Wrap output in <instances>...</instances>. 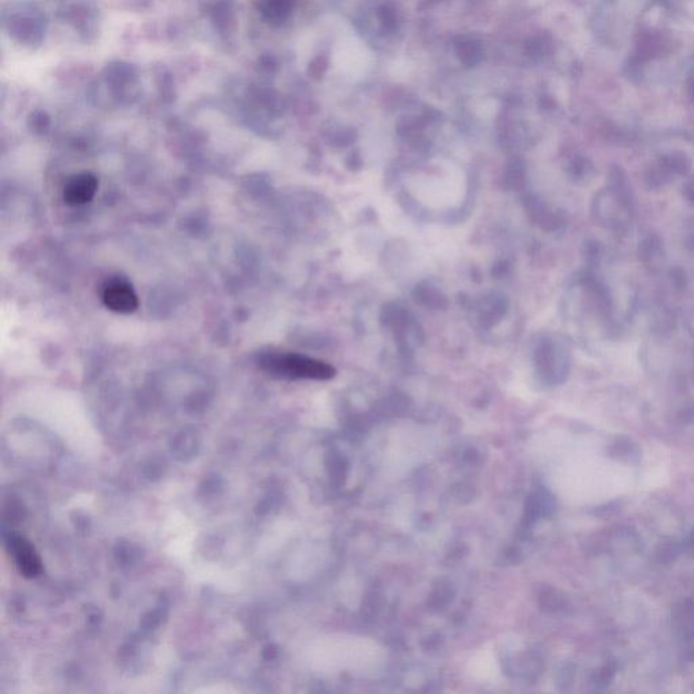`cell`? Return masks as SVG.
<instances>
[{
    "mask_svg": "<svg viewBox=\"0 0 694 694\" xmlns=\"http://www.w3.org/2000/svg\"><path fill=\"white\" fill-rule=\"evenodd\" d=\"M262 367L273 374L290 379H328L332 369L319 361L297 354H271L262 360Z\"/></svg>",
    "mask_w": 694,
    "mask_h": 694,
    "instance_id": "1",
    "label": "cell"
},
{
    "mask_svg": "<svg viewBox=\"0 0 694 694\" xmlns=\"http://www.w3.org/2000/svg\"><path fill=\"white\" fill-rule=\"evenodd\" d=\"M102 301L106 308L118 313H131L138 307V297L129 282L121 278L110 280L102 289Z\"/></svg>",
    "mask_w": 694,
    "mask_h": 694,
    "instance_id": "2",
    "label": "cell"
},
{
    "mask_svg": "<svg viewBox=\"0 0 694 694\" xmlns=\"http://www.w3.org/2000/svg\"><path fill=\"white\" fill-rule=\"evenodd\" d=\"M8 549L25 578H37L42 572V561L33 544L20 535L10 537Z\"/></svg>",
    "mask_w": 694,
    "mask_h": 694,
    "instance_id": "3",
    "label": "cell"
},
{
    "mask_svg": "<svg viewBox=\"0 0 694 694\" xmlns=\"http://www.w3.org/2000/svg\"><path fill=\"white\" fill-rule=\"evenodd\" d=\"M98 190V179L90 173L77 174L64 188V199L70 205H83L90 202Z\"/></svg>",
    "mask_w": 694,
    "mask_h": 694,
    "instance_id": "4",
    "label": "cell"
},
{
    "mask_svg": "<svg viewBox=\"0 0 694 694\" xmlns=\"http://www.w3.org/2000/svg\"><path fill=\"white\" fill-rule=\"evenodd\" d=\"M672 624L676 634L694 640V599H681L672 609Z\"/></svg>",
    "mask_w": 694,
    "mask_h": 694,
    "instance_id": "5",
    "label": "cell"
},
{
    "mask_svg": "<svg viewBox=\"0 0 694 694\" xmlns=\"http://www.w3.org/2000/svg\"><path fill=\"white\" fill-rule=\"evenodd\" d=\"M296 0H259V10L270 23H282L294 8Z\"/></svg>",
    "mask_w": 694,
    "mask_h": 694,
    "instance_id": "6",
    "label": "cell"
},
{
    "mask_svg": "<svg viewBox=\"0 0 694 694\" xmlns=\"http://www.w3.org/2000/svg\"><path fill=\"white\" fill-rule=\"evenodd\" d=\"M682 551H683V544L669 539L657 544L654 551V559L659 564H672L678 559Z\"/></svg>",
    "mask_w": 694,
    "mask_h": 694,
    "instance_id": "7",
    "label": "cell"
},
{
    "mask_svg": "<svg viewBox=\"0 0 694 694\" xmlns=\"http://www.w3.org/2000/svg\"><path fill=\"white\" fill-rule=\"evenodd\" d=\"M615 674H616L615 666L606 664V666H602L601 669H598L597 672L593 675V681L591 682L596 686V689H599V690L602 689L603 690V689H606L612 683V681L615 678Z\"/></svg>",
    "mask_w": 694,
    "mask_h": 694,
    "instance_id": "8",
    "label": "cell"
},
{
    "mask_svg": "<svg viewBox=\"0 0 694 694\" xmlns=\"http://www.w3.org/2000/svg\"><path fill=\"white\" fill-rule=\"evenodd\" d=\"M612 454L613 456H618L620 459L624 456L627 457L628 460H631V457H634L636 453V449L635 446L629 444L628 441H625L624 444L621 441H618L617 444L613 445V449H612Z\"/></svg>",
    "mask_w": 694,
    "mask_h": 694,
    "instance_id": "9",
    "label": "cell"
},
{
    "mask_svg": "<svg viewBox=\"0 0 694 694\" xmlns=\"http://www.w3.org/2000/svg\"><path fill=\"white\" fill-rule=\"evenodd\" d=\"M683 551H686L690 556H694V529L692 533L688 536L686 541L683 542Z\"/></svg>",
    "mask_w": 694,
    "mask_h": 694,
    "instance_id": "10",
    "label": "cell"
}]
</instances>
